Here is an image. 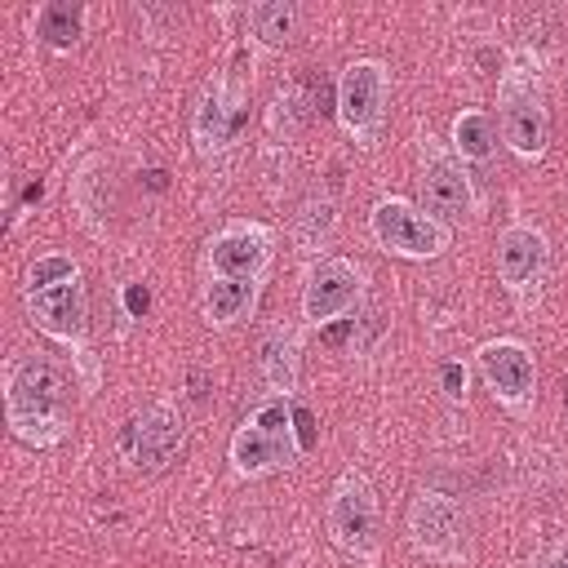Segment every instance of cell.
<instances>
[{
	"label": "cell",
	"instance_id": "cell-1",
	"mask_svg": "<svg viewBox=\"0 0 568 568\" xmlns=\"http://www.w3.org/2000/svg\"><path fill=\"white\" fill-rule=\"evenodd\" d=\"M4 413H9V426L22 444H36V448L58 444L67 435V382H62V373L40 355L9 364Z\"/></svg>",
	"mask_w": 568,
	"mask_h": 568
},
{
	"label": "cell",
	"instance_id": "cell-2",
	"mask_svg": "<svg viewBox=\"0 0 568 568\" xmlns=\"http://www.w3.org/2000/svg\"><path fill=\"white\" fill-rule=\"evenodd\" d=\"M297 435H293V408L284 395H271L266 404H257L240 430L231 435V466L240 475H271L297 462Z\"/></svg>",
	"mask_w": 568,
	"mask_h": 568
},
{
	"label": "cell",
	"instance_id": "cell-3",
	"mask_svg": "<svg viewBox=\"0 0 568 568\" xmlns=\"http://www.w3.org/2000/svg\"><path fill=\"white\" fill-rule=\"evenodd\" d=\"M368 226H373V240L399 257H439L448 248V226L413 209L408 200H377L368 213Z\"/></svg>",
	"mask_w": 568,
	"mask_h": 568
},
{
	"label": "cell",
	"instance_id": "cell-4",
	"mask_svg": "<svg viewBox=\"0 0 568 568\" xmlns=\"http://www.w3.org/2000/svg\"><path fill=\"white\" fill-rule=\"evenodd\" d=\"M497 115H501L506 142H510L519 155H541V151H546V138H550L546 102H541L537 80H532L524 67L501 71V84H497Z\"/></svg>",
	"mask_w": 568,
	"mask_h": 568
},
{
	"label": "cell",
	"instance_id": "cell-5",
	"mask_svg": "<svg viewBox=\"0 0 568 568\" xmlns=\"http://www.w3.org/2000/svg\"><path fill=\"white\" fill-rule=\"evenodd\" d=\"M377 493L359 470H346L328 497V532L342 550L368 555L377 546Z\"/></svg>",
	"mask_w": 568,
	"mask_h": 568
},
{
	"label": "cell",
	"instance_id": "cell-6",
	"mask_svg": "<svg viewBox=\"0 0 568 568\" xmlns=\"http://www.w3.org/2000/svg\"><path fill=\"white\" fill-rule=\"evenodd\" d=\"M337 115L346 124V133H355L359 142H368L386 115V67L382 62H351L337 80Z\"/></svg>",
	"mask_w": 568,
	"mask_h": 568
},
{
	"label": "cell",
	"instance_id": "cell-7",
	"mask_svg": "<svg viewBox=\"0 0 568 568\" xmlns=\"http://www.w3.org/2000/svg\"><path fill=\"white\" fill-rule=\"evenodd\" d=\"M355 297H359V266L346 262V257H324V262H315L311 275H306L302 315L324 328V324L337 320Z\"/></svg>",
	"mask_w": 568,
	"mask_h": 568
},
{
	"label": "cell",
	"instance_id": "cell-8",
	"mask_svg": "<svg viewBox=\"0 0 568 568\" xmlns=\"http://www.w3.org/2000/svg\"><path fill=\"white\" fill-rule=\"evenodd\" d=\"M248 120V102L244 93H235L226 80H213L195 106V151L200 155H217L235 142V133Z\"/></svg>",
	"mask_w": 568,
	"mask_h": 568
},
{
	"label": "cell",
	"instance_id": "cell-9",
	"mask_svg": "<svg viewBox=\"0 0 568 568\" xmlns=\"http://www.w3.org/2000/svg\"><path fill=\"white\" fill-rule=\"evenodd\" d=\"M209 266L217 280H248L257 284L271 266V235L262 226H226L209 244Z\"/></svg>",
	"mask_w": 568,
	"mask_h": 568
},
{
	"label": "cell",
	"instance_id": "cell-10",
	"mask_svg": "<svg viewBox=\"0 0 568 568\" xmlns=\"http://www.w3.org/2000/svg\"><path fill=\"white\" fill-rule=\"evenodd\" d=\"M27 315L49 337H62V342L80 337L84 320H89V302H84L80 275L62 280V284H49V288H27Z\"/></svg>",
	"mask_w": 568,
	"mask_h": 568
},
{
	"label": "cell",
	"instance_id": "cell-11",
	"mask_svg": "<svg viewBox=\"0 0 568 568\" xmlns=\"http://www.w3.org/2000/svg\"><path fill=\"white\" fill-rule=\"evenodd\" d=\"M479 368H484L488 390H493L497 399H506V404H524V399L532 395V386H537V364H532V355H528L519 342H506V337L479 346Z\"/></svg>",
	"mask_w": 568,
	"mask_h": 568
},
{
	"label": "cell",
	"instance_id": "cell-12",
	"mask_svg": "<svg viewBox=\"0 0 568 568\" xmlns=\"http://www.w3.org/2000/svg\"><path fill=\"white\" fill-rule=\"evenodd\" d=\"M129 453L142 470H164L173 462V453L182 448V417L164 404H151L146 413H138L129 422Z\"/></svg>",
	"mask_w": 568,
	"mask_h": 568
},
{
	"label": "cell",
	"instance_id": "cell-13",
	"mask_svg": "<svg viewBox=\"0 0 568 568\" xmlns=\"http://www.w3.org/2000/svg\"><path fill=\"white\" fill-rule=\"evenodd\" d=\"M422 200L439 217H466L470 213V178H466L457 155L426 151V160H422Z\"/></svg>",
	"mask_w": 568,
	"mask_h": 568
},
{
	"label": "cell",
	"instance_id": "cell-14",
	"mask_svg": "<svg viewBox=\"0 0 568 568\" xmlns=\"http://www.w3.org/2000/svg\"><path fill=\"white\" fill-rule=\"evenodd\" d=\"M408 532H413L417 550H426V555H448V550L457 546V537H462V515H457V506H453L448 497H439V493H417V501H413V510H408Z\"/></svg>",
	"mask_w": 568,
	"mask_h": 568
},
{
	"label": "cell",
	"instance_id": "cell-15",
	"mask_svg": "<svg viewBox=\"0 0 568 568\" xmlns=\"http://www.w3.org/2000/svg\"><path fill=\"white\" fill-rule=\"evenodd\" d=\"M541 266H546V235L537 226H506L497 235V275L510 288L537 284Z\"/></svg>",
	"mask_w": 568,
	"mask_h": 568
},
{
	"label": "cell",
	"instance_id": "cell-16",
	"mask_svg": "<svg viewBox=\"0 0 568 568\" xmlns=\"http://www.w3.org/2000/svg\"><path fill=\"white\" fill-rule=\"evenodd\" d=\"M262 377L284 399L297 386V337L288 328H271L266 333V342H262Z\"/></svg>",
	"mask_w": 568,
	"mask_h": 568
},
{
	"label": "cell",
	"instance_id": "cell-17",
	"mask_svg": "<svg viewBox=\"0 0 568 568\" xmlns=\"http://www.w3.org/2000/svg\"><path fill=\"white\" fill-rule=\"evenodd\" d=\"M253 297H257V284H248V280H217L213 275L209 288H204V320L226 328V324H235L253 306Z\"/></svg>",
	"mask_w": 568,
	"mask_h": 568
},
{
	"label": "cell",
	"instance_id": "cell-18",
	"mask_svg": "<svg viewBox=\"0 0 568 568\" xmlns=\"http://www.w3.org/2000/svg\"><path fill=\"white\" fill-rule=\"evenodd\" d=\"M493 146H497V124L484 106H470L453 120V151L462 160H488Z\"/></svg>",
	"mask_w": 568,
	"mask_h": 568
},
{
	"label": "cell",
	"instance_id": "cell-19",
	"mask_svg": "<svg viewBox=\"0 0 568 568\" xmlns=\"http://www.w3.org/2000/svg\"><path fill=\"white\" fill-rule=\"evenodd\" d=\"M36 36H40L49 49H71V44L84 36V9L67 4V0L40 4V13H36Z\"/></svg>",
	"mask_w": 568,
	"mask_h": 568
},
{
	"label": "cell",
	"instance_id": "cell-20",
	"mask_svg": "<svg viewBox=\"0 0 568 568\" xmlns=\"http://www.w3.org/2000/svg\"><path fill=\"white\" fill-rule=\"evenodd\" d=\"M248 27H253V36H257L266 49H284V44L297 36V9L284 4V0L248 4Z\"/></svg>",
	"mask_w": 568,
	"mask_h": 568
},
{
	"label": "cell",
	"instance_id": "cell-21",
	"mask_svg": "<svg viewBox=\"0 0 568 568\" xmlns=\"http://www.w3.org/2000/svg\"><path fill=\"white\" fill-rule=\"evenodd\" d=\"M328 226H333V204L324 200V209L315 213V200L302 209V217H297V240L306 244V248H315L324 235H328Z\"/></svg>",
	"mask_w": 568,
	"mask_h": 568
},
{
	"label": "cell",
	"instance_id": "cell-22",
	"mask_svg": "<svg viewBox=\"0 0 568 568\" xmlns=\"http://www.w3.org/2000/svg\"><path fill=\"white\" fill-rule=\"evenodd\" d=\"M71 275H75V262L62 257V253H53V257H40V262L31 266L27 288H49V284H62V280H71Z\"/></svg>",
	"mask_w": 568,
	"mask_h": 568
},
{
	"label": "cell",
	"instance_id": "cell-23",
	"mask_svg": "<svg viewBox=\"0 0 568 568\" xmlns=\"http://www.w3.org/2000/svg\"><path fill=\"white\" fill-rule=\"evenodd\" d=\"M293 435H297V448H302V453H311V448L320 444V426H315V413H311V408H302V404L293 408Z\"/></svg>",
	"mask_w": 568,
	"mask_h": 568
},
{
	"label": "cell",
	"instance_id": "cell-24",
	"mask_svg": "<svg viewBox=\"0 0 568 568\" xmlns=\"http://www.w3.org/2000/svg\"><path fill=\"white\" fill-rule=\"evenodd\" d=\"M124 311H129L133 320H142V315L151 311V293H146V284H124Z\"/></svg>",
	"mask_w": 568,
	"mask_h": 568
},
{
	"label": "cell",
	"instance_id": "cell-25",
	"mask_svg": "<svg viewBox=\"0 0 568 568\" xmlns=\"http://www.w3.org/2000/svg\"><path fill=\"white\" fill-rule=\"evenodd\" d=\"M439 382H444V395H448V399H462V395H466V368H462V364H444Z\"/></svg>",
	"mask_w": 568,
	"mask_h": 568
},
{
	"label": "cell",
	"instance_id": "cell-26",
	"mask_svg": "<svg viewBox=\"0 0 568 568\" xmlns=\"http://www.w3.org/2000/svg\"><path fill=\"white\" fill-rule=\"evenodd\" d=\"M541 568H568V546H564V550H555V555H550Z\"/></svg>",
	"mask_w": 568,
	"mask_h": 568
},
{
	"label": "cell",
	"instance_id": "cell-27",
	"mask_svg": "<svg viewBox=\"0 0 568 568\" xmlns=\"http://www.w3.org/2000/svg\"><path fill=\"white\" fill-rule=\"evenodd\" d=\"M564 404H568V382H564Z\"/></svg>",
	"mask_w": 568,
	"mask_h": 568
}]
</instances>
